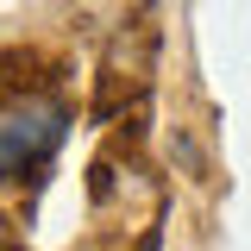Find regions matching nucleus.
<instances>
[{
  "label": "nucleus",
  "mask_w": 251,
  "mask_h": 251,
  "mask_svg": "<svg viewBox=\"0 0 251 251\" xmlns=\"http://www.w3.org/2000/svg\"><path fill=\"white\" fill-rule=\"evenodd\" d=\"M69 132V107L57 94H6L0 100V182H19L25 170L50 163Z\"/></svg>",
  "instance_id": "nucleus-1"
}]
</instances>
